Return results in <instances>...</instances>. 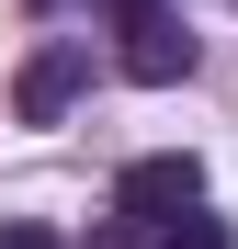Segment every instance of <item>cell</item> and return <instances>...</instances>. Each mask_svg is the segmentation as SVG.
I'll use <instances>...</instances> for the list:
<instances>
[{"label":"cell","mask_w":238,"mask_h":249,"mask_svg":"<svg viewBox=\"0 0 238 249\" xmlns=\"http://www.w3.org/2000/svg\"><path fill=\"white\" fill-rule=\"evenodd\" d=\"M147 12H170V0H113V23H147Z\"/></svg>","instance_id":"cell-5"},{"label":"cell","mask_w":238,"mask_h":249,"mask_svg":"<svg viewBox=\"0 0 238 249\" xmlns=\"http://www.w3.org/2000/svg\"><path fill=\"white\" fill-rule=\"evenodd\" d=\"M159 249H227V215H204V204H193V215L159 227Z\"/></svg>","instance_id":"cell-4"},{"label":"cell","mask_w":238,"mask_h":249,"mask_svg":"<svg viewBox=\"0 0 238 249\" xmlns=\"http://www.w3.org/2000/svg\"><path fill=\"white\" fill-rule=\"evenodd\" d=\"M34 12H57V0H34Z\"/></svg>","instance_id":"cell-8"},{"label":"cell","mask_w":238,"mask_h":249,"mask_svg":"<svg viewBox=\"0 0 238 249\" xmlns=\"http://www.w3.org/2000/svg\"><path fill=\"white\" fill-rule=\"evenodd\" d=\"M204 204V159L193 147H159V159H125V181H113V227H170Z\"/></svg>","instance_id":"cell-1"},{"label":"cell","mask_w":238,"mask_h":249,"mask_svg":"<svg viewBox=\"0 0 238 249\" xmlns=\"http://www.w3.org/2000/svg\"><path fill=\"white\" fill-rule=\"evenodd\" d=\"M79 91H91V57H79V46H46V57L12 79V113H23V124H57Z\"/></svg>","instance_id":"cell-3"},{"label":"cell","mask_w":238,"mask_h":249,"mask_svg":"<svg viewBox=\"0 0 238 249\" xmlns=\"http://www.w3.org/2000/svg\"><path fill=\"white\" fill-rule=\"evenodd\" d=\"M91 249H136V227H102V238H91Z\"/></svg>","instance_id":"cell-7"},{"label":"cell","mask_w":238,"mask_h":249,"mask_svg":"<svg viewBox=\"0 0 238 249\" xmlns=\"http://www.w3.org/2000/svg\"><path fill=\"white\" fill-rule=\"evenodd\" d=\"M0 249H57V238H46V227H12V238H0Z\"/></svg>","instance_id":"cell-6"},{"label":"cell","mask_w":238,"mask_h":249,"mask_svg":"<svg viewBox=\"0 0 238 249\" xmlns=\"http://www.w3.org/2000/svg\"><path fill=\"white\" fill-rule=\"evenodd\" d=\"M193 57H204V46H193V34H182L170 12L125 23V79H136V91H170V79H193Z\"/></svg>","instance_id":"cell-2"}]
</instances>
